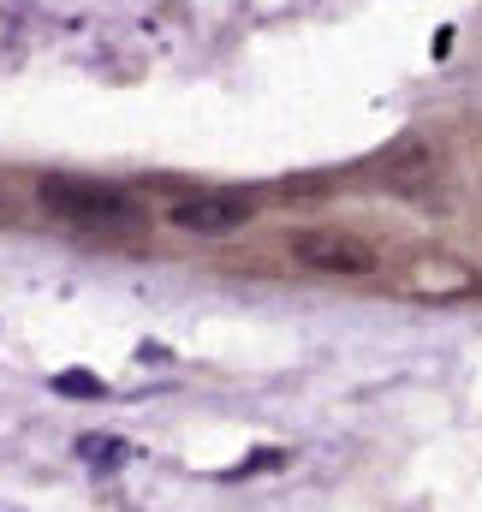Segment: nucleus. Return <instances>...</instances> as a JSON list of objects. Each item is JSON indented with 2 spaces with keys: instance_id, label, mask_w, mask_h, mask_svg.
<instances>
[{
  "instance_id": "4",
  "label": "nucleus",
  "mask_w": 482,
  "mask_h": 512,
  "mask_svg": "<svg viewBox=\"0 0 482 512\" xmlns=\"http://www.w3.org/2000/svg\"><path fill=\"white\" fill-rule=\"evenodd\" d=\"M375 185L393 191V197L423 203V197H435V185H441V155H435L423 137H399V143L375 161Z\"/></svg>"
},
{
  "instance_id": "5",
  "label": "nucleus",
  "mask_w": 482,
  "mask_h": 512,
  "mask_svg": "<svg viewBox=\"0 0 482 512\" xmlns=\"http://www.w3.org/2000/svg\"><path fill=\"white\" fill-rule=\"evenodd\" d=\"M78 453H84L96 471H120L125 459H131V447H125V441H114V435H84V441H78Z\"/></svg>"
},
{
  "instance_id": "6",
  "label": "nucleus",
  "mask_w": 482,
  "mask_h": 512,
  "mask_svg": "<svg viewBox=\"0 0 482 512\" xmlns=\"http://www.w3.org/2000/svg\"><path fill=\"white\" fill-rule=\"evenodd\" d=\"M54 393H66V399H102L108 387L96 382V376H84V370H66V376H54Z\"/></svg>"
},
{
  "instance_id": "1",
  "label": "nucleus",
  "mask_w": 482,
  "mask_h": 512,
  "mask_svg": "<svg viewBox=\"0 0 482 512\" xmlns=\"http://www.w3.org/2000/svg\"><path fill=\"white\" fill-rule=\"evenodd\" d=\"M42 209L78 233H131L143 227V209L125 197L120 185L102 179H72V173H48L42 179Z\"/></svg>"
},
{
  "instance_id": "2",
  "label": "nucleus",
  "mask_w": 482,
  "mask_h": 512,
  "mask_svg": "<svg viewBox=\"0 0 482 512\" xmlns=\"http://www.w3.org/2000/svg\"><path fill=\"white\" fill-rule=\"evenodd\" d=\"M292 256H298V268H310V274H346V280L381 268L375 245L358 239V233H346V227H304V233H292Z\"/></svg>"
},
{
  "instance_id": "3",
  "label": "nucleus",
  "mask_w": 482,
  "mask_h": 512,
  "mask_svg": "<svg viewBox=\"0 0 482 512\" xmlns=\"http://www.w3.org/2000/svg\"><path fill=\"white\" fill-rule=\"evenodd\" d=\"M250 215H256V203L244 191H191V197H179L167 209V221L179 233H191V239H227V233H239Z\"/></svg>"
}]
</instances>
